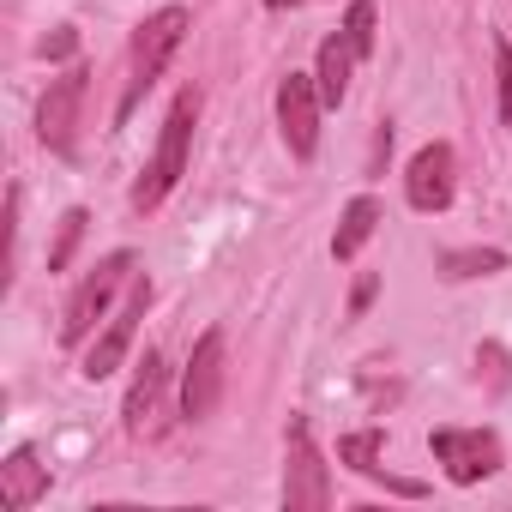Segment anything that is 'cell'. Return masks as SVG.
I'll use <instances>...</instances> for the list:
<instances>
[{"label": "cell", "instance_id": "d6986e66", "mask_svg": "<svg viewBox=\"0 0 512 512\" xmlns=\"http://www.w3.org/2000/svg\"><path fill=\"white\" fill-rule=\"evenodd\" d=\"M344 31H350L356 55L368 61V55H374V0H350V19H344Z\"/></svg>", "mask_w": 512, "mask_h": 512}, {"label": "cell", "instance_id": "44dd1931", "mask_svg": "<svg viewBox=\"0 0 512 512\" xmlns=\"http://www.w3.org/2000/svg\"><path fill=\"white\" fill-rule=\"evenodd\" d=\"M73 49H79V37H73L67 25H61L55 37H43V55H49V61H61V55H73Z\"/></svg>", "mask_w": 512, "mask_h": 512}, {"label": "cell", "instance_id": "e0dca14e", "mask_svg": "<svg viewBox=\"0 0 512 512\" xmlns=\"http://www.w3.org/2000/svg\"><path fill=\"white\" fill-rule=\"evenodd\" d=\"M85 223H91V217H85L79 205H73V211L61 217V241L49 247V272H67V260H73V247H79V235H85Z\"/></svg>", "mask_w": 512, "mask_h": 512}, {"label": "cell", "instance_id": "8992f818", "mask_svg": "<svg viewBox=\"0 0 512 512\" xmlns=\"http://www.w3.org/2000/svg\"><path fill=\"white\" fill-rule=\"evenodd\" d=\"M145 308H151V278H133L127 284V302L103 320V332H97V344L85 350V380H109L121 362H127V350H133V332H139V320H145Z\"/></svg>", "mask_w": 512, "mask_h": 512}, {"label": "cell", "instance_id": "3957f363", "mask_svg": "<svg viewBox=\"0 0 512 512\" xmlns=\"http://www.w3.org/2000/svg\"><path fill=\"white\" fill-rule=\"evenodd\" d=\"M127 284H133V253H127V247L103 253V260L85 272V284L67 296V314H61V344H67V350H73V344H85V338L109 320L115 290H127Z\"/></svg>", "mask_w": 512, "mask_h": 512}, {"label": "cell", "instance_id": "277c9868", "mask_svg": "<svg viewBox=\"0 0 512 512\" xmlns=\"http://www.w3.org/2000/svg\"><path fill=\"white\" fill-rule=\"evenodd\" d=\"M284 506L290 512H326L332 506V476H326V458H320L302 416L290 422V440H284Z\"/></svg>", "mask_w": 512, "mask_h": 512}, {"label": "cell", "instance_id": "ac0fdd59", "mask_svg": "<svg viewBox=\"0 0 512 512\" xmlns=\"http://www.w3.org/2000/svg\"><path fill=\"white\" fill-rule=\"evenodd\" d=\"M488 49H494V91H500V121H512V49H506V37H500V31L488 37Z\"/></svg>", "mask_w": 512, "mask_h": 512}, {"label": "cell", "instance_id": "7c38bea8", "mask_svg": "<svg viewBox=\"0 0 512 512\" xmlns=\"http://www.w3.org/2000/svg\"><path fill=\"white\" fill-rule=\"evenodd\" d=\"M356 43H350V31H332L326 43H320V97H326V109H338L344 103V91H350V73H356Z\"/></svg>", "mask_w": 512, "mask_h": 512}, {"label": "cell", "instance_id": "7a4b0ae2", "mask_svg": "<svg viewBox=\"0 0 512 512\" xmlns=\"http://www.w3.org/2000/svg\"><path fill=\"white\" fill-rule=\"evenodd\" d=\"M193 121H199V91H181V97L169 103V115H163V133H157V157H151V169H145V175H139V187H133V205H139V211H157V205L175 193V181L187 175Z\"/></svg>", "mask_w": 512, "mask_h": 512}, {"label": "cell", "instance_id": "ba28073f", "mask_svg": "<svg viewBox=\"0 0 512 512\" xmlns=\"http://www.w3.org/2000/svg\"><path fill=\"white\" fill-rule=\"evenodd\" d=\"M428 446H434V458L446 464V476L458 488H470V482L500 470V434H488V428H434Z\"/></svg>", "mask_w": 512, "mask_h": 512}, {"label": "cell", "instance_id": "52a82bcc", "mask_svg": "<svg viewBox=\"0 0 512 512\" xmlns=\"http://www.w3.org/2000/svg\"><path fill=\"white\" fill-rule=\"evenodd\" d=\"M320 109H326L320 79L290 73V79L278 85V133H284V145H290L296 163H308V157L320 151Z\"/></svg>", "mask_w": 512, "mask_h": 512}, {"label": "cell", "instance_id": "4fadbf2b", "mask_svg": "<svg viewBox=\"0 0 512 512\" xmlns=\"http://www.w3.org/2000/svg\"><path fill=\"white\" fill-rule=\"evenodd\" d=\"M380 229V199L374 193H356L350 205H344V217H338V235H332V260L344 266V260H356V253L368 247V235Z\"/></svg>", "mask_w": 512, "mask_h": 512}, {"label": "cell", "instance_id": "8fae6325", "mask_svg": "<svg viewBox=\"0 0 512 512\" xmlns=\"http://www.w3.org/2000/svg\"><path fill=\"white\" fill-rule=\"evenodd\" d=\"M49 494V464L37 458V446H13L0 464V506L7 512H31Z\"/></svg>", "mask_w": 512, "mask_h": 512}, {"label": "cell", "instance_id": "30bf717a", "mask_svg": "<svg viewBox=\"0 0 512 512\" xmlns=\"http://www.w3.org/2000/svg\"><path fill=\"white\" fill-rule=\"evenodd\" d=\"M452 187H458V157H452V145H446V139L422 145V151L410 157V169H404L410 205H416V211H446V205H452Z\"/></svg>", "mask_w": 512, "mask_h": 512}, {"label": "cell", "instance_id": "6da1fadb", "mask_svg": "<svg viewBox=\"0 0 512 512\" xmlns=\"http://www.w3.org/2000/svg\"><path fill=\"white\" fill-rule=\"evenodd\" d=\"M187 7H163V13H151L139 31H133V55H127V91H121V103H115V121H127L133 109H139V97L163 79V67H169V55L187 43Z\"/></svg>", "mask_w": 512, "mask_h": 512}, {"label": "cell", "instance_id": "9a60e30c", "mask_svg": "<svg viewBox=\"0 0 512 512\" xmlns=\"http://www.w3.org/2000/svg\"><path fill=\"white\" fill-rule=\"evenodd\" d=\"M440 272L446 278H488V272H506V253L500 247H452V253H440Z\"/></svg>", "mask_w": 512, "mask_h": 512}, {"label": "cell", "instance_id": "5b68a950", "mask_svg": "<svg viewBox=\"0 0 512 512\" xmlns=\"http://www.w3.org/2000/svg\"><path fill=\"white\" fill-rule=\"evenodd\" d=\"M85 91H91V73H85V67H67L61 79H49V91H43V103H37V139H43L55 157H73L79 115H85Z\"/></svg>", "mask_w": 512, "mask_h": 512}, {"label": "cell", "instance_id": "9c48e42d", "mask_svg": "<svg viewBox=\"0 0 512 512\" xmlns=\"http://www.w3.org/2000/svg\"><path fill=\"white\" fill-rule=\"evenodd\" d=\"M223 398V326L199 332L193 356H187V374H181V416L187 422H205Z\"/></svg>", "mask_w": 512, "mask_h": 512}, {"label": "cell", "instance_id": "ffe728a7", "mask_svg": "<svg viewBox=\"0 0 512 512\" xmlns=\"http://www.w3.org/2000/svg\"><path fill=\"white\" fill-rule=\"evenodd\" d=\"M374 290H380V278H374V272H368V278H356V290H350V320H362V314H368Z\"/></svg>", "mask_w": 512, "mask_h": 512}, {"label": "cell", "instance_id": "7402d4cb", "mask_svg": "<svg viewBox=\"0 0 512 512\" xmlns=\"http://www.w3.org/2000/svg\"><path fill=\"white\" fill-rule=\"evenodd\" d=\"M266 7H272V13H284V7H302V0H266Z\"/></svg>", "mask_w": 512, "mask_h": 512}, {"label": "cell", "instance_id": "2e32d148", "mask_svg": "<svg viewBox=\"0 0 512 512\" xmlns=\"http://www.w3.org/2000/svg\"><path fill=\"white\" fill-rule=\"evenodd\" d=\"M338 458H344L356 476H386V470H380V428L344 434V440H338Z\"/></svg>", "mask_w": 512, "mask_h": 512}, {"label": "cell", "instance_id": "5bb4252c", "mask_svg": "<svg viewBox=\"0 0 512 512\" xmlns=\"http://www.w3.org/2000/svg\"><path fill=\"white\" fill-rule=\"evenodd\" d=\"M157 392H163V356L145 350V362H139V374H133V392H127V404H121L127 434H145V416L157 410Z\"/></svg>", "mask_w": 512, "mask_h": 512}]
</instances>
